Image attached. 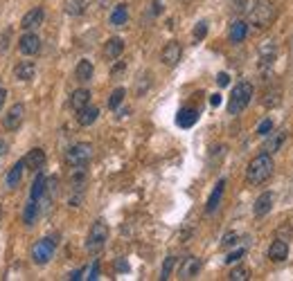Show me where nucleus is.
I'll use <instances>...</instances> for the list:
<instances>
[{
  "instance_id": "nucleus-21",
  "label": "nucleus",
  "mask_w": 293,
  "mask_h": 281,
  "mask_svg": "<svg viewBox=\"0 0 293 281\" xmlns=\"http://www.w3.org/2000/svg\"><path fill=\"white\" fill-rule=\"evenodd\" d=\"M45 185H47L45 173H41V171H38V173H36V178H34V182H32V191H30V198H32V200H36L38 205H41V202H43V193H45Z\"/></svg>"
},
{
  "instance_id": "nucleus-9",
  "label": "nucleus",
  "mask_w": 293,
  "mask_h": 281,
  "mask_svg": "<svg viewBox=\"0 0 293 281\" xmlns=\"http://www.w3.org/2000/svg\"><path fill=\"white\" fill-rule=\"evenodd\" d=\"M23 117H25V106H23V104H14L12 108H9L7 117L3 119L5 128H9V130H18V128H21V124H23Z\"/></svg>"
},
{
  "instance_id": "nucleus-44",
  "label": "nucleus",
  "mask_w": 293,
  "mask_h": 281,
  "mask_svg": "<svg viewBox=\"0 0 293 281\" xmlns=\"http://www.w3.org/2000/svg\"><path fill=\"white\" fill-rule=\"evenodd\" d=\"M118 270H124V272H127V270H129V263H127V261H120V263H118Z\"/></svg>"
},
{
  "instance_id": "nucleus-7",
  "label": "nucleus",
  "mask_w": 293,
  "mask_h": 281,
  "mask_svg": "<svg viewBox=\"0 0 293 281\" xmlns=\"http://www.w3.org/2000/svg\"><path fill=\"white\" fill-rule=\"evenodd\" d=\"M181 54H183V47H181V43H179V41H169L165 47H162V52H160V61L165 63V65L174 67L176 63L181 61Z\"/></svg>"
},
{
  "instance_id": "nucleus-27",
  "label": "nucleus",
  "mask_w": 293,
  "mask_h": 281,
  "mask_svg": "<svg viewBox=\"0 0 293 281\" xmlns=\"http://www.w3.org/2000/svg\"><path fill=\"white\" fill-rule=\"evenodd\" d=\"M284 139H286V130H280V133H275L271 137V142L266 144V149L264 151L266 153H275V151H280V147L284 144Z\"/></svg>"
},
{
  "instance_id": "nucleus-45",
  "label": "nucleus",
  "mask_w": 293,
  "mask_h": 281,
  "mask_svg": "<svg viewBox=\"0 0 293 281\" xmlns=\"http://www.w3.org/2000/svg\"><path fill=\"white\" fill-rule=\"evenodd\" d=\"M0 221H3V212H0Z\"/></svg>"
},
{
  "instance_id": "nucleus-33",
  "label": "nucleus",
  "mask_w": 293,
  "mask_h": 281,
  "mask_svg": "<svg viewBox=\"0 0 293 281\" xmlns=\"http://www.w3.org/2000/svg\"><path fill=\"white\" fill-rule=\"evenodd\" d=\"M271 130H273V122H271V119H264V122L257 126V135H259V137H266V135H271Z\"/></svg>"
},
{
  "instance_id": "nucleus-17",
  "label": "nucleus",
  "mask_w": 293,
  "mask_h": 281,
  "mask_svg": "<svg viewBox=\"0 0 293 281\" xmlns=\"http://www.w3.org/2000/svg\"><path fill=\"white\" fill-rule=\"evenodd\" d=\"M99 117V108L97 106H84V108L77 110V122H79L81 126H90L95 124Z\"/></svg>"
},
{
  "instance_id": "nucleus-23",
  "label": "nucleus",
  "mask_w": 293,
  "mask_h": 281,
  "mask_svg": "<svg viewBox=\"0 0 293 281\" xmlns=\"http://www.w3.org/2000/svg\"><path fill=\"white\" fill-rule=\"evenodd\" d=\"M93 72H95V67H93V63H90L88 59H81L79 63H77V67H75V77H77L79 84H86V81L93 79Z\"/></svg>"
},
{
  "instance_id": "nucleus-29",
  "label": "nucleus",
  "mask_w": 293,
  "mask_h": 281,
  "mask_svg": "<svg viewBox=\"0 0 293 281\" xmlns=\"http://www.w3.org/2000/svg\"><path fill=\"white\" fill-rule=\"evenodd\" d=\"M174 268H176V256H167L165 259V263H162V272H160V279L162 281H167L171 277V272H174Z\"/></svg>"
},
{
  "instance_id": "nucleus-37",
  "label": "nucleus",
  "mask_w": 293,
  "mask_h": 281,
  "mask_svg": "<svg viewBox=\"0 0 293 281\" xmlns=\"http://www.w3.org/2000/svg\"><path fill=\"white\" fill-rule=\"evenodd\" d=\"M235 243H237V234H235V232H228V234L223 236V241H221L223 248H230V245H235Z\"/></svg>"
},
{
  "instance_id": "nucleus-8",
  "label": "nucleus",
  "mask_w": 293,
  "mask_h": 281,
  "mask_svg": "<svg viewBox=\"0 0 293 281\" xmlns=\"http://www.w3.org/2000/svg\"><path fill=\"white\" fill-rule=\"evenodd\" d=\"M18 50H21L25 56L36 54V52L41 50V38H38L34 32H25L21 36V41H18Z\"/></svg>"
},
{
  "instance_id": "nucleus-38",
  "label": "nucleus",
  "mask_w": 293,
  "mask_h": 281,
  "mask_svg": "<svg viewBox=\"0 0 293 281\" xmlns=\"http://www.w3.org/2000/svg\"><path fill=\"white\" fill-rule=\"evenodd\" d=\"M124 70H127V63H124V61H118V65H113V70H110V77H113V79H118V77L122 75Z\"/></svg>"
},
{
  "instance_id": "nucleus-2",
  "label": "nucleus",
  "mask_w": 293,
  "mask_h": 281,
  "mask_svg": "<svg viewBox=\"0 0 293 281\" xmlns=\"http://www.w3.org/2000/svg\"><path fill=\"white\" fill-rule=\"evenodd\" d=\"M253 93H255V88H253L251 81H239V84L232 88V93H230V99H228V113H230V115H239V113H244V110L248 108V104H251Z\"/></svg>"
},
{
  "instance_id": "nucleus-15",
  "label": "nucleus",
  "mask_w": 293,
  "mask_h": 281,
  "mask_svg": "<svg viewBox=\"0 0 293 281\" xmlns=\"http://www.w3.org/2000/svg\"><path fill=\"white\" fill-rule=\"evenodd\" d=\"M199 270H201V261L196 259V256H187L179 270V277L181 279H194L196 274H199Z\"/></svg>"
},
{
  "instance_id": "nucleus-30",
  "label": "nucleus",
  "mask_w": 293,
  "mask_h": 281,
  "mask_svg": "<svg viewBox=\"0 0 293 281\" xmlns=\"http://www.w3.org/2000/svg\"><path fill=\"white\" fill-rule=\"evenodd\" d=\"M228 279L230 281H246L248 279V270L244 268V265H239V268H232V270H230V274H228Z\"/></svg>"
},
{
  "instance_id": "nucleus-40",
  "label": "nucleus",
  "mask_w": 293,
  "mask_h": 281,
  "mask_svg": "<svg viewBox=\"0 0 293 281\" xmlns=\"http://www.w3.org/2000/svg\"><path fill=\"white\" fill-rule=\"evenodd\" d=\"M217 84L221 86V88L230 84V75H228V72H219V75H217Z\"/></svg>"
},
{
  "instance_id": "nucleus-6",
  "label": "nucleus",
  "mask_w": 293,
  "mask_h": 281,
  "mask_svg": "<svg viewBox=\"0 0 293 281\" xmlns=\"http://www.w3.org/2000/svg\"><path fill=\"white\" fill-rule=\"evenodd\" d=\"M90 158H93V147H90L88 142L75 144V147H70L68 153H66L68 167H86V164L90 162Z\"/></svg>"
},
{
  "instance_id": "nucleus-35",
  "label": "nucleus",
  "mask_w": 293,
  "mask_h": 281,
  "mask_svg": "<svg viewBox=\"0 0 293 281\" xmlns=\"http://www.w3.org/2000/svg\"><path fill=\"white\" fill-rule=\"evenodd\" d=\"M264 104L266 106H277L280 104V88L271 90V93H266V99H264Z\"/></svg>"
},
{
  "instance_id": "nucleus-11",
  "label": "nucleus",
  "mask_w": 293,
  "mask_h": 281,
  "mask_svg": "<svg viewBox=\"0 0 293 281\" xmlns=\"http://www.w3.org/2000/svg\"><path fill=\"white\" fill-rule=\"evenodd\" d=\"M43 18H45V12H43L41 7H34V9H30V12L23 16L21 27L25 32H32V30H36V27L43 25Z\"/></svg>"
},
{
  "instance_id": "nucleus-19",
  "label": "nucleus",
  "mask_w": 293,
  "mask_h": 281,
  "mask_svg": "<svg viewBox=\"0 0 293 281\" xmlns=\"http://www.w3.org/2000/svg\"><path fill=\"white\" fill-rule=\"evenodd\" d=\"M38 214H41V205H38L36 200H32V198H27L25 209H23V223H25L27 227H32L36 223Z\"/></svg>"
},
{
  "instance_id": "nucleus-1",
  "label": "nucleus",
  "mask_w": 293,
  "mask_h": 281,
  "mask_svg": "<svg viewBox=\"0 0 293 281\" xmlns=\"http://www.w3.org/2000/svg\"><path fill=\"white\" fill-rule=\"evenodd\" d=\"M273 169H275V162H273L271 153H259V156H255L248 162L246 180L251 185H264L273 176Z\"/></svg>"
},
{
  "instance_id": "nucleus-42",
  "label": "nucleus",
  "mask_w": 293,
  "mask_h": 281,
  "mask_svg": "<svg viewBox=\"0 0 293 281\" xmlns=\"http://www.w3.org/2000/svg\"><path fill=\"white\" fill-rule=\"evenodd\" d=\"M210 104H212L214 108H217V106L221 104V95H212V97H210Z\"/></svg>"
},
{
  "instance_id": "nucleus-3",
  "label": "nucleus",
  "mask_w": 293,
  "mask_h": 281,
  "mask_svg": "<svg viewBox=\"0 0 293 281\" xmlns=\"http://www.w3.org/2000/svg\"><path fill=\"white\" fill-rule=\"evenodd\" d=\"M248 12H251V25H255L257 30H264L275 21V7L268 0H255Z\"/></svg>"
},
{
  "instance_id": "nucleus-43",
  "label": "nucleus",
  "mask_w": 293,
  "mask_h": 281,
  "mask_svg": "<svg viewBox=\"0 0 293 281\" xmlns=\"http://www.w3.org/2000/svg\"><path fill=\"white\" fill-rule=\"evenodd\" d=\"M5 99H7V90L5 88H0V108L5 106Z\"/></svg>"
},
{
  "instance_id": "nucleus-25",
  "label": "nucleus",
  "mask_w": 293,
  "mask_h": 281,
  "mask_svg": "<svg viewBox=\"0 0 293 281\" xmlns=\"http://www.w3.org/2000/svg\"><path fill=\"white\" fill-rule=\"evenodd\" d=\"M88 104H90V90H86V88L75 90L73 97H70V106H73L75 110L84 108V106H88Z\"/></svg>"
},
{
  "instance_id": "nucleus-26",
  "label": "nucleus",
  "mask_w": 293,
  "mask_h": 281,
  "mask_svg": "<svg viewBox=\"0 0 293 281\" xmlns=\"http://www.w3.org/2000/svg\"><path fill=\"white\" fill-rule=\"evenodd\" d=\"M127 18H129L127 5H118V7L113 9V14H110V25H113V27H122L124 23H127Z\"/></svg>"
},
{
  "instance_id": "nucleus-10",
  "label": "nucleus",
  "mask_w": 293,
  "mask_h": 281,
  "mask_svg": "<svg viewBox=\"0 0 293 281\" xmlns=\"http://www.w3.org/2000/svg\"><path fill=\"white\" fill-rule=\"evenodd\" d=\"M266 256L273 261V263H282V261H286V256H289V243H286L284 239H275L271 245H268Z\"/></svg>"
},
{
  "instance_id": "nucleus-32",
  "label": "nucleus",
  "mask_w": 293,
  "mask_h": 281,
  "mask_svg": "<svg viewBox=\"0 0 293 281\" xmlns=\"http://www.w3.org/2000/svg\"><path fill=\"white\" fill-rule=\"evenodd\" d=\"M84 9H86L84 0H73V3L68 5V14H73V16H77V14H84Z\"/></svg>"
},
{
  "instance_id": "nucleus-18",
  "label": "nucleus",
  "mask_w": 293,
  "mask_h": 281,
  "mask_svg": "<svg viewBox=\"0 0 293 281\" xmlns=\"http://www.w3.org/2000/svg\"><path fill=\"white\" fill-rule=\"evenodd\" d=\"M271 207H273V193L264 191L257 196L255 205H253V212H255V216H266L268 212H271Z\"/></svg>"
},
{
  "instance_id": "nucleus-22",
  "label": "nucleus",
  "mask_w": 293,
  "mask_h": 281,
  "mask_svg": "<svg viewBox=\"0 0 293 281\" xmlns=\"http://www.w3.org/2000/svg\"><path fill=\"white\" fill-rule=\"evenodd\" d=\"M14 75H16V79H21V81H30V79H34V75H36V65H34V61H21L16 67H14Z\"/></svg>"
},
{
  "instance_id": "nucleus-31",
  "label": "nucleus",
  "mask_w": 293,
  "mask_h": 281,
  "mask_svg": "<svg viewBox=\"0 0 293 281\" xmlns=\"http://www.w3.org/2000/svg\"><path fill=\"white\" fill-rule=\"evenodd\" d=\"M205 36H208V23H205V21L196 23V27H194V38H196V41H203Z\"/></svg>"
},
{
  "instance_id": "nucleus-34",
  "label": "nucleus",
  "mask_w": 293,
  "mask_h": 281,
  "mask_svg": "<svg viewBox=\"0 0 293 281\" xmlns=\"http://www.w3.org/2000/svg\"><path fill=\"white\" fill-rule=\"evenodd\" d=\"M244 256H246V248H239V250L230 252V254L225 256V263H237L239 259H244Z\"/></svg>"
},
{
  "instance_id": "nucleus-12",
  "label": "nucleus",
  "mask_w": 293,
  "mask_h": 281,
  "mask_svg": "<svg viewBox=\"0 0 293 281\" xmlns=\"http://www.w3.org/2000/svg\"><path fill=\"white\" fill-rule=\"evenodd\" d=\"M23 162H25V167L30 169V171H41L43 164H45V151H43V149H32V151L23 158Z\"/></svg>"
},
{
  "instance_id": "nucleus-14",
  "label": "nucleus",
  "mask_w": 293,
  "mask_h": 281,
  "mask_svg": "<svg viewBox=\"0 0 293 281\" xmlns=\"http://www.w3.org/2000/svg\"><path fill=\"white\" fill-rule=\"evenodd\" d=\"M196 122H199V110L196 108H181L179 115H176V124L181 126V128H192Z\"/></svg>"
},
{
  "instance_id": "nucleus-28",
  "label": "nucleus",
  "mask_w": 293,
  "mask_h": 281,
  "mask_svg": "<svg viewBox=\"0 0 293 281\" xmlns=\"http://www.w3.org/2000/svg\"><path fill=\"white\" fill-rule=\"evenodd\" d=\"M124 97H127V90H124V88H115L113 93H110V97H108V108L110 110H118V106L124 101Z\"/></svg>"
},
{
  "instance_id": "nucleus-20",
  "label": "nucleus",
  "mask_w": 293,
  "mask_h": 281,
  "mask_svg": "<svg viewBox=\"0 0 293 281\" xmlns=\"http://www.w3.org/2000/svg\"><path fill=\"white\" fill-rule=\"evenodd\" d=\"M23 171H25V162H23V160H18V162L9 169L7 178H5V185H7V189H16L18 187V182H21V178H23Z\"/></svg>"
},
{
  "instance_id": "nucleus-39",
  "label": "nucleus",
  "mask_w": 293,
  "mask_h": 281,
  "mask_svg": "<svg viewBox=\"0 0 293 281\" xmlns=\"http://www.w3.org/2000/svg\"><path fill=\"white\" fill-rule=\"evenodd\" d=\"M9 36H12V32H9V30H5V32H3V36H0V54H5V50H7V41H9Z\"/></svg>"
},
{
  "instance_id": "nucleus-41",
  "label": "nucleus",
  "mask_w": 293,
  "mask_h": 281,
  "mask_svg": "<svg viewBox=\"0 0 293 281\" xmlns=\"http://www.w3.org/2000/svg\"><path fill=\"white\" fill-rule=\"evenodd\" d=\"M9 151V144H7V139H3L0 137V156H5V153Z\"/></svg>"
},
{
  "instance_id": "nucleus-36",
  "label": "nucleus",
  "mask_w": 293,
  "mask_h": 281,
  "mask_svg": "<svg viewBox=\"0 0 293 281\" xmlns=\"http://www.w3.org/2000/svg\"><path fill=\"white\" fill-rule=\"evenodd\" d=\"M86 274H88L86 279H90V281H93V279H99V261H97V259H95L93 265H90V268L86 270Z\"/></svg>"
},
{
  "instance_id": "nucleus-5",
  "label": "nucleus",
  "mask_w": 293,
  "mask_h": 281,
  "mask_svg": "<svg viewBox=\"0 0 293 281\" xmlns=\"http://www.w3.org/2000/svg\"><path fill=\"white\" fill-rule=\"evenodd\" d=\"M54 250H56V241L50 239V236H43V239H38L34 245H32V261H34L36 265H45L52 261V256H54Z\"/></svg>"
},
{
  "instance_id": "nucleus-24",
  "label": "nucleus",
  "mask_w": 293,
  "mask_h": 281,
  "mask_svg": "<svg viewBox=\"0 0 293 281\" xmlns=\"http://www.w3.org/2000/svg\"><path fill=\"white\" fill-rule=\"evenodd\" d=\"M246 34H248V23L246 21H235L232 27H230L228 38H230V43H244Z\"/></svg>"
},
{
  "instance_id": "nucleus-16",
  "label": "nucleus",
  "mask_w": 293,
  "mask_h": 281,
  "mask_svg": "<svg viewBox=\"0 0 293 281\" xmlns=\"http://www.w3.org/2000/svg\"><path fill=\"white\" fill-rule=\"evenodd\" d=\"M122 52H124V41L120 36L108 38L106 45H104V56H106V59H110V61H118Z\"/></svg>"
},
{
  "instance_id": "nucleus-4",
  "label": "nucleus",
  "mask_w": 293,
  "mask_h": 281,
  "mask_svg": "<svg viewBox=\"0 0 293 281\" xmlns=\"http://www.w3.org/2000/svg\"><path fill=\"white\" fill-rule=\"evenodd\" d=\"M108 241V225L104 221H95L86 236V252L88 254H99Z\"/></svg>"
},
{
  "instance_id": "nucleus-13",
  "label": "nucleus",
  "mask_w": 293,
  "mask_h": 281,
  "mask_svg": "<svg viewBox=\"0 0 293 281\" xmlns=\"http://www.w3.org/2000/svg\"><path fill=\"white\" fill-rule=\"evenodd\" d=\"M223 191H225V180L221 178V180L217 182V187H214V191L210 193V198H208V205H205V214H214V212L219 209L221 198H223Z\"/></svg>"
}]
</instances>
